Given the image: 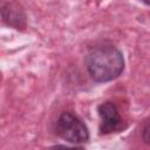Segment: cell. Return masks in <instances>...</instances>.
Listing matches in <instances>:
<instances>
[{"mask_svg": "<svg viewBox=\"0 0 150 150\" xmlns=\"http://www.w3.org/2000/svg\"><path fill=\"white\" fill-rule=\"evenodd\" d=\"M86 66L95 82H109L123 73L124 59L122 52L115 46L100 45L88 52Z\"/></svg>", "mask_w": 150, "mask_h": 150, "instance_id": "obj_1", "label": "cell"}, {"mask_svg": "<svg viewBox=\"0 0 150 150\" xmlns=\"http://www.w3.org/2000/svg\"><path fill=\"white\" fill-rule=\"evenodd\" d=\"M56 134L70 143H84L89 139V131L83 121L73 112H62L56 121Z\"/></svg>", "mask_w": 150, "mask_h": 150, "instance_id": "obj_2", "label": "cell"}, {"mask_svg": "<svg viewBox=\"0 0 150 150\" xmlns=\"http://www.w3.org/2000/svg\"><path fill=\"white\" fill-rule=\"evenodd\" d=\"M97 112L101 118L100 134L107 135V134L120 131L124 128L123 121H122V117L120 116L117 107L112 102L108 101V102L101 103L97 107Z\"/></svg>", "mask_w": 150, "mask_h": 150, "instance_id": "obj_3", "label": "cell"}, {"mask_svg": "<svg viewBox=\"0 0 150 150\" xmlns=\"http://www.w3.org/2000/svg\"><path fill=\"white\" fill-rule=\"evenodd\" d=\"M1 18L6 25L15 29H23L26 27L25 12L16 2H4L1 5Z\"/></svg>", "mask_w": 150, "mask_h": 150, "instance_id": "obj_4", "label": "cell"}, {"mask_svg": "<svg viewBox=\"0 0 150 150\" xmlns=\"http://www.w3.org/2000/svg\"><path fill=\"white\" fill-rule=\"evenodd\" d=\"M142 137H143V141L150 145V123L146 124L143 129V132H142Z\"/></svg>", "mask_w": 150, "mask_h": 150, "instance_id": "obj_5", "label": "cell"}, {"mask_svg": "<svg viewBox=\"0 0 150 150\" xmlns=\"http://www.w3.org/2000/svg\"><path fill=\"white\" fill-rule=\"evenodd\" d=\"M50 150H84L81 146H66V145H55Z\"/></svg>", "mask_w": 150, "mask_h": 150, "instance_id": "obj_6", "label": "cell"}]
</instances>
